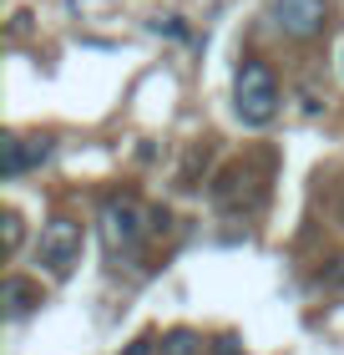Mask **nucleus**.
<instances>
[{"label":"nucleus","mask_w":344,"mask_h":355,"mask_svg":"<svg viewBox=\"0 0 344 355\" xmlns=\"http://www.w3.org/2000/svg\"><path fill=\"white\" fill-rule=\"evenodd\" d=\"M233 107L248 127H269L278 117V76L264 67V61H248L238 67V82H233Z\"/></svg>","instance_id":"1"},{"label":"nucleus","mask_w":344,"mask_h":355,"mask_svg":"<svg viewBox=\"0 0 344 355\" xmlns=\"http://www.w3.org/2000/svg\"><path fill=\"white\" fill-rule=\"evenodd\" d=\"M324 21H329V0H273V26L293 41L319 36Z\"/></svg>","instance_id":"2"},{"label":"nucleus","mask_w":344,"mask_h":355,"mask_svg":"<svg viewBox=\"0 0 344 355\" xmlns=\"http://www.w3.org/2000/svg\"><path fill=\"white\" fill-rule=\"evenodd\" d=\"M76 254H81V223L51 218V223L41 229V264L51 269V274H71Z\"/></svg>","instance_id":"3"},{"label":"nucleus","mask_w":344,"mask_h":355,"mask_svg":"<svg viewBox=\"0 0 344 355\" xmlns=\"http://www.w3.org/2000/svg\"><path fill=\"white\" fill-rule=\"evenodd\" d=\"M142 208L132 198H111L102 208V239H107V249L117 254V249H137V239H142Z\"/></svg>","instance_id":"4"},{"label":"nucleus","mask_w":344,"mask_h":355,"mask_svg":"<svg viewBox=\"0 0 344 355\" xmlns=\"http://www.w3.org/2000/svg\"><path fill=\"white\" fill-rule=\"evenodd\" d=\"M0 300H6V315H10V320H26V315L41 304V284H30V279H21V274H10V279L0 284Z\"/></svg>","instance_id":"5"},{"label":"nucleus","mask_w":344,"mask_h":355,"mask_svg":"<svg viewBox=\"0 0 344 355\" xmlns=\"http://www.w3.org/2000/svg\"><path fill=\"white\" fill-rule=\"evenodd\" d=\"M0 168H6V178H21L30 168V142L26 137H0Z\"/></svg>","instance_id":"6"},{"label":"nucleus","mask_w":344,"mask_h":355,"mask_svg":"<svg viewBox=\"0 0 344 355\" xmlns=\"http://www.w3.org/2000/svg\"><path fill=\"white\" fill-rule=\"evenodd\" d=\"M162 355H198V335L192 330H172L168 345H162Z\"/></svg>","instance_id":"7"},{"label":"nucleus","mask_w":344,"mask_h":355,"mask_svg":"<svg viewBox=\"0 0 344 355\" xmlns=\"http://www.w3.org/2000/svg\"><path fill=\"white\" fill-rule=\"evenodd\" d=\"M6 249H21V214H6Z\"/></svg>","instance_id":"8"},{"label":"nucleus","mask_w":344,"mask_h":355,"mask_svg":"<svg viewBox=\"0 0 344 355\" xmlns=\"http://www.w3.org/2000/svg\"><path fill=\"white\" fill-rule=\"evenodd\" d=\"M319 279H324V284H344V259H334V269L319 274Z\"/></svg>","instance_id":"9"},{"label":"nucleus","mask_w":344,"mask_h":355,"mask_svg":"<svg viewBox=\"0 0 344 355\" xmlns=\"http://www.w3.org/2000/svg\"><path fill=\"white\" fill-rule=\"evenodd\" d=\"M127 355H152V340H137V345L127 350Z\"/></svg>","instance_id":"10"}]
</instances>
